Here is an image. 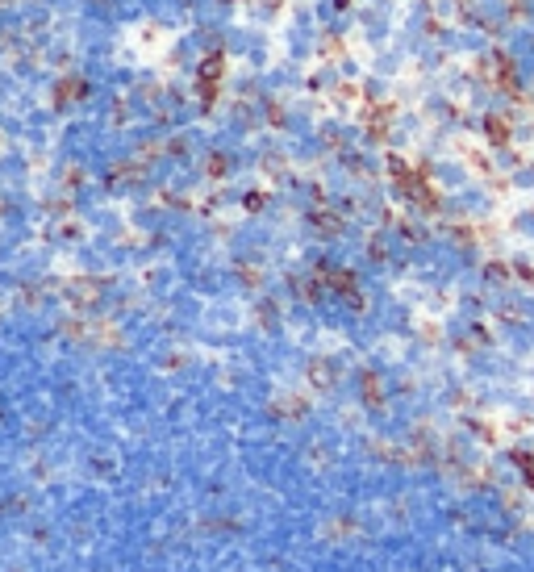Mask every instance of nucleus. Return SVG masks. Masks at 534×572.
I'll return each mask as SVG.
<instances>
[{
  "instance_id": "f257e3e1",
  "label": "nucleus",
  "mask_w": 534,
  "mask_h": 572,
  "mask_svg": "<svg viewBox=\"0 0 534 572\" xmlns=\"http://www.w3.org/2000/svg\"><path fill=\"white\" fill-rule=\"evenodd\" d=\"M226 71V63H222V55H209L205 63H200V84H218V76Z\"/></svg>"
},
{
  "instance_id": "f03ea898",
  "label": "nucleus",
  "mask_w": 534,
  "mask_h": 572,
  "mask_svg": "<svg viewBox=\"0 0 534 572\" xmlns=\"http://www.w3.org/2000/svg\"><path fill=\"white\" fill-rule=\"evenodd\" d=\"M0 5H5V0H0Z\"/></svg>"
}]
</instances>
